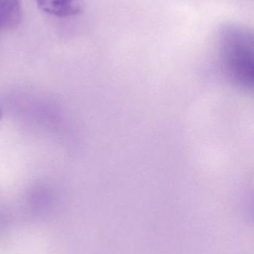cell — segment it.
<instances>
[{
  "label": "cell",
  "instance_id": "1",
  "mask_svg": "<svg viewBox=\"0 0 254 254\" xmlns=\"http://www.w3.org/2000/svg\"><path fill=\"white\" fill-rule=\"evenodd\" d=\"M219 50L225 71L239 86H253L254 39L246 27L226 25L219 31Z\"/></svg>",
  "mask_w": 254,
  "mask_h": 254
},
{
  "label": "cell",
  "instance_id": "2",
  "mask_svg": "<svg viewBox=\"0 0 254 254\" xmlns=\"http://www.w3.org/2000/svg\"><path fill=\"white\" fill-rule=\"evenodd\" d=\"M43 11L58 17L75 16L82 11V0H36Z\"/></svg>",
  "mask_w": 254,
  "mask_h": 254
},
{
  "label": "cell",
  "instance_id": "3",
  "mask_svg": "<svg viewBox=\"0 0 254 254\" xmlns=\"http://www.w3.org/2000/svg\"><path fill=\"white\" fill-rule=\"evenodd\" d=\"M20 19V0H0V30L16 28Z\"/></svg>",
  "mask_w": 254,
  "mask_h": 254
},
{
  "label": "cell",
  "instance_id": "4",
  "mask_svg": "<svg viewBox=\"0 0 254 254\" xmlns=\"http://www.w3.org/2000/svg\"><path fill=\"white\" fill-rule=\"evenodd\" d=\"M0 115H1V114H0Z\"/></svg>",
  "mask_w": 254,
  "mask_h": 254
}]
</instances>
